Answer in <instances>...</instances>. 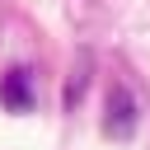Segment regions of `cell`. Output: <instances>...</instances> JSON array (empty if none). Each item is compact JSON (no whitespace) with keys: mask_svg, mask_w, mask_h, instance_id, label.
I'll list each match as a JSON object with an SVG mask.
<instances>
[{"mask_svg":"<svg viewBox=\"0 0 150 150\" xmlns=\"http://www.w3.org/2000/svg\"><path fill=\"white\" fill-rule=\"evenodd\" d=\"M103 131H108L112 141H127V136L136 131V98H131L122 84L108 89V117H103Z\"/></svg>","mask_w":150,"mask_h":150,"instance_id":"cell-1","label":"cell"},{"mask_svg":"<svg viewBox=\"0 0 150 150\" xmlns=\"http://www.w3.org/2000/svg\"><path fill=\"white\" fill-rule=\"evenodd\" d=\"M0 103L9 112H28L33 108V89H28V70H9L0 80Z\"/></svg>","mask_w":150,"mask_h":150,"instance_id":"cell-2","label":"cell"}]
</instances>
